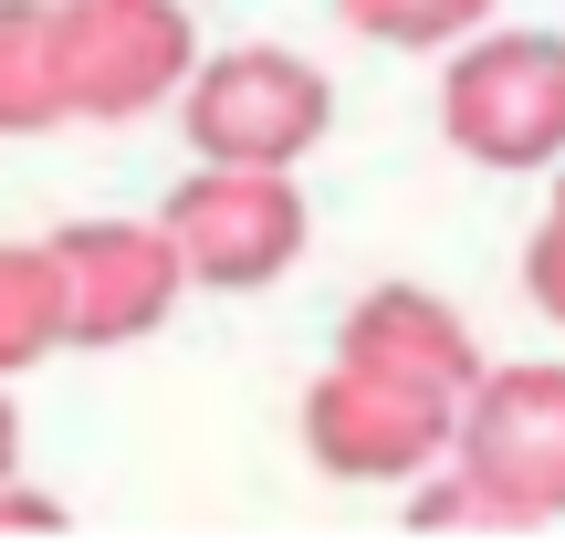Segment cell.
I'll list each match as a JSON object with an SVG mask.
<instances>
[{"label":"cell","instance_id":"cell-1","mask_svg":"<svg viewBox=\"0 0 565 555\" xmlns=\"http://www.w3.org/2000/svg\"><path fill=\"white\" fill-rule=\"evenodd\" d=\"M303 451H315L335 482H429L450 451H461V398L335 356V367L303 388Z\"/></svg>","mask_w":565,"mask_h":555},{"label":"cell","instance_id":"cell-2","mask_svg":"<svg viewBox=\"0 0 565 555\" xmlns=\"http://www.w3.org/2000/svg\"><path fill=\"white\" fill-rule=\"evenodd\" d=\"M440 126L471 168H555L565 158V32H492L450 53Z\"/></svg>","mask_w":565,"mask_h":555},{"label":"cell","instance_id":"cell-3","mask_svg":"<svg viewBox=\"0 0 565 555\" xmlns=\"http://www.w3.org/2000/svg\"><path fill=\"white\" fill-rule=\"evenodd\" d=\"M189 252V284L200 293H252L273 273L303 263V189L294 168H242V158H200L158 210Z\"/></svg>","mask_w":565,"mask_h":555},{"label":"cell","instance_id":"cell-4","mask_svg":"<svg viewBox=\"0 0 565 555\" xmlns=\"http://www.w3.org/2000/svg\"><path fill=\"white\" fill-rule=\"evenodd\" d=\"M324 126H335V84L303 53H273V42L210 53L179 95V137L200 158H242V168H294Z\"/></svg>","mask_w":565,"mask_h":555},{"label":"cell","instance_id":"cell-5","mask_svg":"<svg viewBox=\"0 0 565 555\" xmlns=\"http://www.w3.org/2000/svg\"><path fill=\"white\" fill-rule=\"evenodd\" d=\"M53 21H63V84H74L84 126L158 116L200 74V32L179 0H53Z\"/></svg>","mask_w":565,"mask_h":555},{"label":"cell","instance_id":"cell-6","mask_svg":"<svg viewBox=\"0 0 565 555\" xmlns=\"http://www.w3.org/2000/svg\"><path fill=\"white\" fill-rule=\"evenodd\" d=\"M53 252H63V293H74V346H137L189 293V252L168 221H74L53 231Z\"/></svg>","mask_w":565,"mask_h":555},{"label":"cell","instance_id":"cell-7","mask_svg":"<svg viewBox=\"0 0 565 555\" xmlns=\"http://www.w3.org/2000/svg\"><path fill=\"white\" fill-rule=\"evenodd\" d=\"M461 461L513 503V524H565V367H492L461 398Z\"/></svg>","mask_w":565,"mask_h":555},{"label":"cell","instance_id":"cell-8","mask_svg":"<svg viewBox=\"0 0 565 555\" xmlns=\"http://www.w3.org/2000/svg\"><path fill=\"white\" fill-rule=\"evenodd\" d=\"M335 356L387 367V377H408V388H440V398H471V388L492 377V367H482V335H471L440 293H419V284H377V293L335 325Z\"/></svg>","mask_w":565,"mask_h":555},{"label":"cell","instance_id":"cell-9","mask_svg":"<svg viewBox=\"0 0 565 555\" xmlns=\"http://www.w3.org/2000/svg\"><path fill=\"white\" fill-rule=\"evenodd\" d=\"M63 116H74V84H63L53 0H0V137H42Z\"/></svg>","mask_w":565,"mask_h":555},{"label":"cell","instance_id":"cell-10","mask_svg":"<svg viewBox=\"0 0 565 555\" xmlns=\"http://www.w3.org/2000/svg\"><path fill=\"white\" fill-rule=\"evenodd\" d=\"M53 346H74L63 252H53V242H0V377L42 367Z\"/></svg>","mask_w":565,"mask_h":555},{"label":"cell","instance_id":"cell-11","mask_svg":"<svg viewBox=\"0 0 565 555\" xmlns=\"http://www.w3.org/2000/svg\"><path fill=\"white\" fill-rule=\"evenodd\" d=\"M345 32L398 42V53H440V42H471L492 21V0H335Z\"/></svg>","mask_w":565,"mask_h":555},{"label":"cell","instance_id":"cell-12","mask_svg":"<svg viewBox=\"0 0 565 555\" xmlns=\"http://www.w3.org/2000/svg\"><path fill=\"white\" fill-rule=\"evenodd\" d=\"M524 293H534V305H545L555 325H565V221H555V210H545V231L524 242Z\"/></svg>","mask_w":565,"mask_h":555},{"label":"cell","instance_id":"cell-13","mask_svg":"<svg viewBox=\"0 0 565 555\" xmlns=\"http://www.w3.org/2000/svg\"><path fill=\"white\" fill-rule=\"evenodd\" d=\"M0 535H63V503L11 472V482H0Z\"/></svg>","mask_w":565,"mask_h":555},{"label":"cell","instance_id":"cell-14","mask_svg":"<svg viewBox=\"0 0 565 555\" xmlns=\"http://www.w3.org/2000/svg\"><path fill=\"white\" fill-rule=\"evenodd\" d=\"M11 472H21V409L0 398V482H11Z\"/></svg>","mask_w":565,"mask_h":555},{"label":"cell","instance_id":"cell-15","mask_svg":"<svg viewBox=\"0 0 565 555\" xmlns=\"http://www.w3.org/2000/svg\"><path fill=\"white\" fill-rule=\"evenodd\" d=\"M555 221H565V179H555Z\"/></svg>","mask_w":565,"mask_h":555}]
</instances>
